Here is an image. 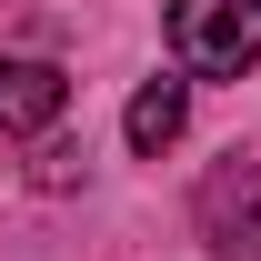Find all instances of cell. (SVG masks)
<instances>
[{"instance_id":"cell-5","label":"cell","mask_w":261,"mask_h":261,"mask_svg":"<svg viewBox=\"0 0 261 261\" xmlns=\"http://www.w3.org/2000/svg\"><path fill=\"white\" fill-rule=\"evenodd\" d=\"M70 181H81V151L70 141H40L31 151V191H70Z\"/></svg>"},{"instance_id":"cell-1","label":"cell","mask_w":261,"mask_h":261,"mask_svg":"<svg viewBox=\"0 0 261 261\" xmlns=\"http://www.w3.org/2000/svg\"><path fill=\"white\" fill-rule=\"evenodd\" d=\"M171 61L191 81H241L261 61V0H171Z\"/></svg>"},{"instance_id":"cell-4","label":"cell","mask_w":261,"mask_h":261,"mask_svg":"<svg viewBox=\"0 0 261 261\" xmlns=\"http://www.w3.org/2000/svg\"><path fill=\"white\" fill-rule=\"evenodd\" d=\"M181 121H191V91H181V81H141L130 111H121V141L141 151V161H161L171 141H181Z\"/></svg>"},{"instance_id":"cell-2","label":"cell","mask_w":261,"mask_h":261,"mask_svg":"<svg viewBox=\"0 0 261 261\" xmlns=\"http://www.w3.org/2000/svg\"><path fill=\"white\" fill-rule=\"evenodd\" d=\"M191 221H201V241L221 261H261V161H211V181H201V201H191Z\"/></svg>"},{"instance_id":"cell-3","label":"cell","mask_w":261,"mask_h":261,"mask_svg":"<svg viewBox=\"0 0 261 261\" xmlns=\"http://www.w3.org/2000/svg\"><path fill=\"white\" fill-rule=\"evenodd\" d=\"M61 100H70V81L50 61H0V130H50Z\"/></svg>"}]
</instances>
